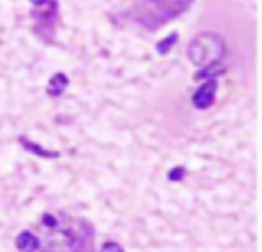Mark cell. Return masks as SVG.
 Here are the masks:
<instances>
[{
  "instance_id": "8992f818",
  "label": "cell",
  "mask_w": 262,
  "mask_h": 252,
  "mask_svg": "<svg viewBox=\"0 0 262 252\" xmlns=\"http://www.w3.org/2000/svg\"><path fill=\"white\" fill-rule=\"evenodd\" d=\"M224 70H225L224 66L221 64V61H219V62L210 65V66H208V67L201 68V69L194 74L193 80L199 81V80H203V79H211V78H213V77H215V76H218V75H220L221 73H223Z\"/></svg>"
},
{
  "instance_id": "6da1fadb",
  "label": "cell",
  "mask_w": 262,
  "mask_h": 252,
  "mask_svg": "<svg viewBox=\"0 0 262 252\" xmlns=\"http://www.w3.org/2000/svg\"><path fill=\"white\" fill-rule=\"evenodd\" d=\"M226 52L224 39L213 32H202L194 36L187 46V56L199 68L221 61Z\"/></svg>"
},
{
  "instance_id": "5b68a950",
  "label": "cell",
  "mask_w": 262,
  "mask_h": 252,
  "mask_svg": "<svg viewBox=\"0 0 262 252\" xmlns=\"http://www.w3.org/2000/svg\"><path fill=\"white\" fill-rule=\"evenodd\" d=\"M39 245V239L28 230L20 233L16 238V247L21 251H34Z\"/></svg>"
},
{
  "instance_id": "9c48e42d",
  "label": "cell",
  "mask_w": 262,
  "mask_h": 252,
  "mask_svg": "<svg viewBox=\"0 0 262 252\" xmlns=\"http://www.w3.org/2000/svg\"><path fill=\"white\" fill-rule=\"evenodd\" d=\"M186 174L185 168L182 166H176L168 172V179L170 181H181Z\"/></svg>"
},
{
  "instance_id": "277c9868",
  "label": "cell",
  "mask_w": 262,
  "mask_h": 252,
  "mask_svg": "<svg viewBox=\"0 0 262 252\" xmlns=\"http://www.w3.org/2000/svg\"><path fill=\"white\" fill-rule=\"evenodd\" d=\"M70 81L63 73L54 74L48 81L46 91L51 96H59L67 89Z\"/></svg>"
},
{
  "instance_id": "ba28073f",
  "label": "cell",
  "mask_w": 262,
  "mask_h": 252,
  "mask_svg": "<svg viewBox=\"0 0 262 252\" xmlns=\"http://www.w3.org/2000/svg\"><path fill=\"white\" fill-rule=\"evenodd\" d=\"M178 36L176 33H172L170 35H168L166 38L162 39L160 42H158L156 49L157 51L161 54V55H165L167 54L170 49L175 45V43L177 42Z\"/></svg>"
},
{
  "instance_id": "8fae6325",
  "label": "cell",
  "mask_w": 262,
  "mask_h": 252,
  "mask_svg": "<svg viewBox=\"0 0 262 252\" xmlns=\"http://www.w3.org/2000/svg\"><path fill=\"white\" fill-rule=\"evenodd\" d=\"M35 5H42V4H44L47 0H31Z\"/></svg>"
},
{
  "instance_id": "52a82bcc",
  "label": "cell",
  "mask_w": 262,
  "mask_h": 252,
  "mask_svg": "<svg viewBox=\"0 0 262 252\" xmlns=\"http://www.w3.org/2000/svg\"><path fill=\"white\" fill-rule=\"evenodd\" d=\"M23 144L24 146L31 153L42 157V158H46V159H55L59 156L58 152H54V151H46L43 148H41L39 144L29 141V140H23Z\"/></svg>"
},
{
  "instance_id": "30bf717a",
  "label": "cell",
  "mask_w": 262,
  "mask_h": 252,
  "mask_svg": "<svg viewBox=\"0 0 262 252\" xmlns=\"http://www.w3.org/2000/svg\"><path fill=\"white\" fill-rule=\"evenodd\" d=\"M124 249L116 242L114 241H107V242H104L102 245H101V251H112V252H115V251H123Z\"/></svg>"
},
{
  "instance_id": "3957f363",
  "label": "cell",
  "mask_w": 262,
  "mask_h": 252,
  "mask_svg": "<svg viewBox=\"0 0 262 252\" xmlns=\"http://www.w3.org/2000/svg\"><path fill=\"white\" fill-rule=\"evenodd\" d=\"M217 88L218 84L213 79H209L207 82L202 84L192 94L191 101L193 107L199 110H206L210 108L215 101Z\"/></svg>"
},
{
  "instance_id": "7a4b0ae2",
  "label": "cell",
  "mask_w": 262,
  "mask_h": 252,
  "mask_svg": "<svg viewBox=\"0 0 262 252\" xmlns=\"http://www.w3.org/2000/svg\"><path fill=\"white\" fill-rule=\"evenodd\" d=\"M192 0H148L147 9L150 12L151 22L156 26L162 25L185 11Z\"/></svg>"
}]
</instances>
